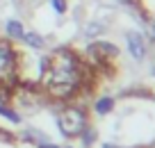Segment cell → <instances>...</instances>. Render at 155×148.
Instances as JSON below:
<instances>
[{"label":"cell","mask_w":155,"mask_h":148,"mask_svg":"<svg viewBox=\"0 0 155 148\" xmlns=\"http://www.w3.org/2000/svg\"><path fill=\"white\" fill-rule=\"evenodd\" d=\"M89 71L82 55L73 48H57L48 55L46 73L39 80V87L46 98L59 103H71L89 84Z\"/></svg>","instance_id":"obj_1"},{"label":"cell","mask_w":155,"mask_h":148,"mask_svg":"<svg viewBox=\"0 0 155 148\" xmlns=\"http://www.w3.org/2000/svg\"><path fill=\"white\" fill-rule=\"evenodd\" d=\"M87 125H89V114L82 105L68 103L57 112V128L66 139H78Z\"/></svg>","instance_id":"obj_2"},{"label":"cell","mask_w":155,"mask_h":148,"mask_svg":"<svg viewBox=\"0 0 155 148\" xmlns=\"http://www.w3.org/2000/svg\"><path fill=\"white\" fill-rule=\"evenodd\" d=\"M119 57V46L107 39H94V41L87 43L84 48V64L87 66H94V68H105L112 64V59Z\"/></svg>","instance_id":"obj_3"},{"label":"cell","mask_w":155,"mask_h":148,"mask_svg":"<svg viewBox=\"0 0 155 148\" xmlns=\"http://www.w3.org/2000/svg\"><path fill=\"white\" fill-rule=\"evenodd\" d=\"M16 68H18V50L12 41L0 37V84L12 89L18 82Z\"/></svg>","instance_id":"obj_4"},{"label":"cell","mask_w":155,"mask_h":148,"mask_svg":"<svg viewBox=\"0 0 155 148\" xmlns=\"http://www.w3.org/2000/svg\"><path fill=\"white\" fill-rule=\"evenodd\" d=\"M123 39H126V50L128 55H130L135 62H144L146 55H148V43H146V37L141 32H137V30H128L126 34H123Z\"/></svg>","instance_id":"obj_5"},{"label":"cell","mask_w":155,"mask_h":148,"mask_svg":"<svg viewBox=\"0 0 155 148\" xmlns=\"http://www.w3.org/2000/svg\"><path fill=\"white\" fill-rule=\"evenodd\" d=\"M2 32H5V39L7 41H21L25 34V23L21 18H9L5 21V25H2Z\"/></svg>","instance_id":"obj_6"},{"label":"cell","mask_w":155,"mask_h":148,"mask_svg":"<svg viewBox=\"0 0 155 148\" xmlns=\"http://www.w3.org/2000/svg\"><path fill=\"white\" fill-rule=\"evenodd\" d=\"M114 107H116V100L112 98V96H98L96 100H94L91 110H94L96 116H107V114L114 112Z\"/></svg>","instance_id":"obj_7"},{"label":"cell","mask_w":155,"mask_h":148,"mask_svg":"<svg viewBox=\"0 0 155 148\" xmlns=\"http://www.w3.org/2000/svg\"><path fill=\"white\" fill-rule=\"evenodd\" d=\"M21 41H23L30 50H37V53L46 48V37L41 32H37V30H25V34H23Z\"/></svg>","instance_id":"obj_8"},{"label":"cell","mask_w":155,"mask_h":148,"mask_svg":"<svg viewBox=\"0 0 155 148\" xmlns=\"http://www.w3.org/2000/svg\"><path fill=\"white\" fill-rule=\"evenodd\" d=\"M82 32H84V37H87L89 41H94V39H98L103 32H105V25H103L101 21H89V23L84 25Z\"/></svg>","instance_id":"obj_9"},{"label":"cell","mask_w":155,"mask_h":148,"mask_svg":"<svg viewBox=\"0 0 155 148\" xmlns=\"http://www.w3.org/2000/svg\"><path fill=\"white\" fill-rule=\"evenodd\" d=\"M78 139H80V143H82L84 148H91L94 143H96V139H98V137H96V130H94L91 125H87V128L80 132V137H78Z\"/></svg>","instance_id":"obj_10"},{"label":"cell","mask_w":155,"mask_h":148,"mask_svg":"<svg viewBox=\"0 0 155 148\" xmlns=\"http://www.w3.org/2000/svg\"><path fill=\"white\" fill-rule=\"evenodd\" d=\"M50 9L57 16H64L68 12V0H50Z\"/></svg>","instance_id":"obj_11"},{"label":"cell","mask_w":155,"mask_h":148,"mask_svg":"<svg viewBox=\"0 0 155 148\" xmlns=\"http://www.w3.org/2000/svg\"><path fill=\"white\" fill-rule=\"evenodd\" d=\"M144 30H146V34H148L150 41H155V18L144 16Z\"/></svg>","instance_id":"obj_12"},{"label":"cell","mask_w":155,"mask_h":148,"mask_svg":"<svg viewBox=\"0 0 155 148\" xmlns=\"http://www.w3.org/2000/svg\"><path fill=\"white\" fill-rule=\"evenodd\" d=\"M37 148H62V146H57V143H50V141H44V143H39Z\"/></svg>","instance_id":"obj_13"},{"label":"cell","mask_w":155,"mask_h":148,"mask_svg":"<svg viewBox=\"0 0 155 148\" xmlns=\"http://www.w3.org/2000/svg\"><path fill=\"white\" fill-rule=\"evenodd\" d=\"M101 148H121V146H116V143H110V141H105Z\"/></svg>","instance_id":"obj_14"}]
</instances>
